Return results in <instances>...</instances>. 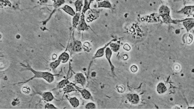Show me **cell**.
Segmentation results:
<instances>
[{
  "instance_id": "cell-1",
  "label": "cell",
  "mask_w": 194,
  "mask_h": 109,
  "mask_svg": "<svg viewBox=\"0 0 194 109\" xmlns=\"http://www.w3.org/2000/svg\"><path fill=\"white\" fill-rule=\"evenodd\" d=\"M21 65L22 66L24 67L25 69H24V70L25 71H29L32 72L33 74H34V76L33 77L29 79L28 80L25 81L24 82L19 83H25L28 82L30 80H32L33 79L35 78H42L45 81H46L47 83H52L54 82V76L58 75L53 74L52 73H50L47 72H41L39 71H36L33 70L31 67L30 66L29 64H27V65H25L22 63H20Z\"/></svg>"
},
{
  "instance_id": "cell-2",
  "label": "cell",
  "mask_w": 194,
  "mask_h": 109,
  "mask_svg": "<svg viewBox=\"0 0 194 109\" xmlns=\"http://www.w3.org/2000/svg\"><path fill=\"white\" fill-rule=\"evenodd\" d=\"M77 29L79 31H85L88 29V26L85 21V16L82 13L80 17V20L77 25Z\"/></svg>"
},
{
  "instance_id": "cell-3",
  "label": "cell",
  "mask_w": 194,
  "mask_h": 109,
  "mask_svg": "<svg viewBox=\"0 0 194 109\" xmlns=\"http://www.w3.org/2000/svg\"><path fill=\"white\" fill-rule=\"evenodd\" d=\"M75 82L76 84H79L84 86L86 83V78L82 73H78L75 75Z\"/></svg>"
},
{
  "instance_id": "cell-4",
  "label": "cell",
  "mask_w": 194,
  "mask_h": 109,
  "mask_svg": "<svg viewBox=\"0 0 194 109\" xmlns=\"http://www.w3.org/2000/svg\"><path fill=\"white\" fill-rule=\"evenodd\" d=\"M127 98L130 102L133 104H137L140 101V98L137 94H129Z\"/></svg>"
},
{
  "instance_id": "cell-5",
  "label": "cell",
  "mask_w": 194,
  "mask_h": 109,
  "mask_svg": "<svg viewBox=\"0 0 194 109\" xmlns=\"http://www.w3.org/2000/svg\"><path fill=\"white\" fill-rule=\"evenodd\" d=\"M170 12V10L169 8L167 6H164V5L161 6L159 9L160 15L162 16L163 19H165L166 17L168 16V15H169Z\"/></svg>"
},
{
  "instance_id": "cell-6",
  "label": "cell",
  "mask_w": 194,
  "mask_h": 109,
  "mask_svg": "<svg viewBox=\"0 0 194 109\" xmlns=\"http://www.w3.org/2000/svg\"><path fill=\"white\" fill-rule=\"evenodd\" d=\"M42 98L44 101L47 102H51L54 99V95L51 92H44L41 94Z\"/></svg>"
},
{
  "instance_id": "cell-7",
  "label": "cell",
  "mask_w": 194,
  "mask_h": 109,
  "mask_svg": "<svg viewBox=\"0 0 194 109\" xmlns=\"http://www.w3.org/2000/svg\"><path fill=\"white\" fill-rule=\"evenodd\" d=\"M105 54L106 58L107 59L108 62L110 64V66L111 67V70H112V71L113 72L114 70V67L113 65L112 64L111 62V60H110V58H111L112 54L111 49H110L109 47H106L105 49Z\"/></svg>"
},
{
  "instance_id": "cell-8",
  "label": "cell",
  "mask_w": 194,
  "mask_h": 109,
  "mask_svg": "<svg viewBox=\"0 0 194 109\" xmlns=\"http://www.w3.org/2000/svg\"><path fill=\"white\" fill-rule=\"evenodd\" d=\"M74 86L75 87V88H76V89L79 91L80 92L83 97L84 99H86V100H89V99H90L92 97H91V94L88 90H86V89L80 90L78 88V87H76L75 85H74Z\"/></svg>"
},
{
  "instance_id": "cell-9",
  "label": "cell",
  "mask_w": 194,
  "mask_h": 109,
  "mask_svg": "<svg viewBox=\"0 0 194 109\" xmlns=\"http://www.w3.org/2000/svg\"><path fill=\"white\" fill-rule=\"evenodd\" d=\"M98 7L99 8L110 9L112 7V5L111 3L108 0H104L98 2Z\"/></svg>"
},
{
  "instance_id": "cell-10",
  "label": "cell",
  "mask_w": 194,
  "mask_h": 109,
  "mask_svg": "<svg viewBox=\"0 0 194 109\" xmlns=\"http://www.w3.org/2000/svg\"><path fill=\"white\" fill-rule=\"evenodd\" d=\"M70 55L68 53L66 52H64L62 53L59 56L58 60L63 63H65L67 62L70 59Z\"/></svg>"
},
{
  "instance_id": "cell-11",
  "label": "cell",
  "mask_w": 194,
  "mask_h": 109,
  "mask_svg": "<svg viewBox=\"0 0 194 109\" xmlns=\"http://www.w3.org/2000/svg\"><path fill=\"white\" fill-rule=\"evenodd\" d=\"M82 45L81 42L78 41H76L73 43L72 49L73 51L75 52H79L82 51Z\"/></svg>"
},
{
  "instance_id": "cell-12",
  "label": "cell",
  "mask_w": 194,
  "mask_h": 109,
  "mask_svg": "<svg viewBox=\"0 0 194 109\" xmlns=\"http://www.w3.org/2000/svg\"><path fill=\"white\" fill-rule=\"evenodd\" d=\"M67 100L69 101L71 105L74 108H77L80 105L79 100L76 97H69L67 98Z\"/></svg>"
},
{
  "instance_id": "cell-13",
  "label": "cell",
  "mask_w": 194,
  "mask_h": 109,
  "mask_svg": "<svg viewBox=\"0 0 194 109\" xmlns=\"http://www.w3.org/2000/svg\"><path fill=\"white\" fill-rule=\"evenodd\" d=\"M62 9L64 10L65 12L70 15L74 16L76 14L74 9L71 7L67 5H65L62 8Z\"/></svg>"
},
{
  "instance_id": "cell-14",
  "label": "cell",
  "mask_w": 194,
  "mask_h": 109,
  "mask_svg": "<svg viewBox=\"0 0 194 109\" xmlns=\"http://www.w3.org/2000/svg\"><path fill=\"white\" fill-rule=\"evenodd\" d=\"M80 17H81L80 12L76 13V14L74 16L73 19V27H76L77 26L79 20H80Z\"/></svg>"
},
{
  "instance_id": "cell-15",
  "label": "cell",
  "mask_w": 194,
  "mask_h": 109,
  "mask_svg": "<svg viewBox=\"0 0 194 109\" xmlns=\"http://www.w3.org/2000/svg\"><path fill=\"white\" fill-rule=\"evenodd\" d=\"M76 12H81L83 6V0H77L75 3Z\"/></svg>"
},
{
  "instance_id": "cell-16",
  "label": "cell",
  "mask_w": 194,
  "mask_h": 109,
  "mask_svg": "<svg viewBox=\"0 0 194 109\" xmlns=\"http://www.w3.org/2000/svg\"><path fill=\"white\" fill-rule=\"evenodd\" d=\"M157 90L159 94H162L164 93L167 90V89L163 83H160L158 84Z\"/></svg>"
},
{
  "instance_id": "cell-17",
  "label": "cell",
  "mask_w": 194,
  "mask_h": 109,
  "mask_svg": "<svg viewBox=\"0 0 194 109\" xmlns=\"http://www.w3.org/2000/svg\"><path fill=\"white\" fill-rule=\"evenodd\" d=\"M106 46H105L98 49L94 55V58H100V57H102L104 54L105 50L106 49Z\"/></svg>"
},
{
  "instance_id": "cell-18",
  "label": "cell",
  "mask_w": 194,
  "mask_h": 109,
  "mask_svg": "<svg viewBox=\"0 0 194 109\" xmlns=\"http://www.w3.org/2000/svg\"><path fill=\"white\" fill-rule=\"evenodd\" d=\"M91 2L90 1V0H84V3L83 4V8L82 13L85 14L86 11L90 9V5Z\"/></svg>"
},
{
  "instance_id": "cell-19",
  "label": "cell",
  "mask_w": 194,
  "mask_h": 109,
  "mask_svg": "<svg viewBox=\"0 0 194 109\" xmlns=\"http://www.w3.org/2000/svg\"><path fill=\"white\" fill-rule=\"evenodd\" d=\"M63 91L65 93H70L73 91H75L76 90L72 85H67L63 87Z\"/></svg>"
},
{
  "instance_id": "cell-20",
  "label": "cell",
  "mask_w": 194,
  "mask_h": 109,
  "mask_svg": "<svg viewBox=\"0 0 194 109\" xmlns=\"http://www.w3.org/2000/svg\"><path fill=\"white\" fill-rule=\"evenodd\" d=\"M61 63V62L58 59L57 60H55L54 62L50 63L49 66L53 70H55L59 66Z\"/></svg>"
},
{
  "instance_id": "cell-21",
  "label": "cell",
  "mask_w": 194,
  "mask_h": 109,
  "mask_svg": "<svg viewBox=\"0 0 194 109\" xmlns=\"http://www.w3.org/2000/svg\"><path fill=\"white\" fill-rule=\"evenodd\" d=\"M69 83V81L67 80H63L59 83L58 87H59L60 88H63L65 86L68 85Z\"/></svg>"
},
{
  "instance_id": "cell-22",
  "label": "cell",
  "mask_w": 194,
  "mask_h": 109,
  "mask_svg": "<svg viewBox=\"0 0 194 109\" xmlns=\"http://www.w3.org/2000/svg\"><path fill=\"white\" fill-rule=\"evenodd\" d=\"M111 50L114 52H117L120 48V46L116 43H112L110 45Z\"/></svg>"
},
{
  "instance_id": "cell-23",
  "label": "cell",
  "mask_w": 194,
  "mask_h": 109,
  "mask_svg": "<svg viewBox=\"0 0 194 109\" xmlns=\"http://www.w3.org/2000/svg\"><path fill=\"white\" fill-rule=\"evenodd\" d=\"M65 2V0H55L54 1V6L55 7H59L64 4Z\"/></svg>"
},
{
  "instance_id": "cell-24",
  "label": "cell",
  "mask_w": 194,
  "mask_h": 109,
  "mask_svg": "<svg viewBox=\"0 0 194 109\" xmlns=\"http://www.w3.org/2000/svg\"><path fill=\"white\" fill-rule=\"evenodd\" d=\"M1 7H11V3L8 0H1Z\"/></svg>"
},
{
  "instance_id": "cell-25",
  "label": "cell",
  "mask_w": 194,
  "mask_h": 109,
  "mask_svg": "<svg viewBox=\"0 0 194 109\" xmlns=\"http://www.w3.org/2000/svg\"><path fill=\"white\" fill-rule=\"evenodd\" d=\"M194 9V7H187L183 9V13L186 14H190L193 12Z\"/></svg>"
},
{
  "instance_id": "cell-26",
  "label": "cell",
  "mask_w": 194,
  "mask_h": 109,
  "mask_svg": "<svg viewBox=\"0 0 194 109\" xmlns=\"http://www.w3.org/2000/svg\"><path fill=\"white\" fill-rule=\"evenodd\" d=\"M96 108V105L93 102L89 103L85 105V108L86 109H95Z\"/></svg>"
},
{
  "instance_id": "cell-27",
  "label": "cell",
  "mask_w": 194,
  "mask_h": 109,
  "mask_svg": "<svg viewBox=\"0 0 194 109\" xmlns=\"http://www.w3.org/2000/svg\"><path fill=\"white\" fill-rule=\"evenodd\" d=\"M22 91L24 93L28 94L31 92V89L28 86H25L22 88Z\"/></svg>"
},
{
  "instance_id": "cell-28",
  "label": "cell",
  "mask_w": 194,
  "mask_h": 109,
  "mask_svg": "<svg viewBox=\"0 0 194 109\" xmlns=\"http://www.w3.org/2000/svg\"><path fill=\"white\" fill-rule=\"evenodd\" d=\"M45 108L46 109H57V107H55L53 104L51 103H47L46 104L45 106Z\"/></svg>"
},
{
  "instance_id": "cell-29",
  "label": "cell",
  "mask_w": 194,
  "mask_h": 109,
  "mask_svg": "<svg viewBox=\"0 0 194 109\" xmlns=\"http://www.w3.org/2000/svg\"><path fill=\"white\" fill-rule=\"evenodd\" d=\"M130 69L133 72H136L138 70L137 67L135 65H133V66H132L130 68Z\"/></svg>"
},
{
  "instance_id": "cell-30",
  "label": "cell",
  "mask_w": 194,
  "mask_h": 109,
  "mask_svg": "<svg viewBox=\"0 0 194 109\" xmlns=\"http://www.w3.org/2000/svg\"><path fill=\"white\" fill-rule=\"evenodd\" d=\"M124 49L126 50V51H129L130 49V47L129 45H128V44H125L124 46Z\"/></svg>"
},
{
  "instance_id": "cell-31",
  "label": "cell",
  "mask_w": 194,
  "mask_h": 109,
  "mask_svg": "<svg viewBox=\"0 0 194 109\" xmlns=\"http://www.w3.org/2000/svg\"><path fill=\"white\" fill-rule=\"evenodd\" d=\"M48 0H40V2H41L42 4H45L48 1Z\"/></svg>"
},
{
  "instance_id": "cell-32",
  "label": "cell",
  "mask_w": 194,
  "mask_h": 109,
  "mask_svg": "<svg viewBox=\"0 0 194 109\" xmlns=\"http://www.w3.org/2000/svg\"><path fill=\"white\" fill-rule=\"evenodd\" d=\"M104 1V0H96V1L97 2H100L102 1Z\"/></svg>"
},
{
  "instance_id": "cell-33",
  "label": "cell",
  "mask_w": 194,
  "mask_h": 109,
  "mask_svg": "<svg viewBox=\"0 0 194 109\" xmlns=\"http://www.w3.org/2000/svg\"><path fill=\"white\" fill-rule=\"evenodd\" d=\"M90 1L91 2V3H92V2H93L94 1V0H90Z\"/></svg>"
},
{
  "instance_id": "cell-34",
  "label": "cell",
  "mask_w": 194,
  "mask_h": 109,
  "mask_svg": "<svg viewBox=\"0 0 194 109\" xmlns=\"http://www.w3.org/2000/svg\"><path fill=\"white\" fill-rule=\"evenodd\" d=\"M191 1H194V0H191Z\"/></svg>"
}]
</instances>
